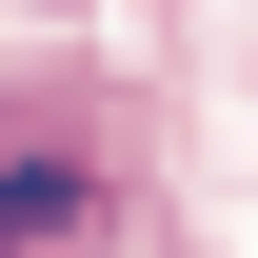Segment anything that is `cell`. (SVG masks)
Masks as SVG:
<instances>
[{
    "instance_id": "6da1fadb",
    "label": "cell",
    "mask_w": 258,
    "mask_h": 258,
    "mask_svg": "<svg viewBox=\"0 0 258 258\" xmlns=\"http://www.w3.org/2000/svg\"><path fill=\"white\" fill-rule=\"evenodd\" d=\"M99 219H119V199H99L80 139H20V159H0V258H99Z\"/></svg>"
}]
</instances>
